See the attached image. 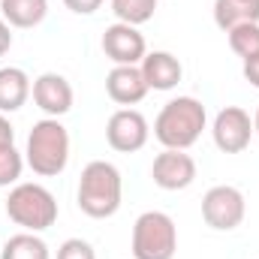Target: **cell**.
Here are the masks:
<instances>
[{"instance_id": "484cf974", "label": "cell", "mask_w": 259, "mask_h": 259, "mask_svg": "<svg viewBox=\"0 0 259 259\" xmlns=\"http://www.w3.org/2000/svg\"><path fill=\"white\" fill-rule=\"evenodd\" d=\"M253 133L259 136V109H256V115H253Z\"/></svg>"}, {"instance_id": "cb8c5ba5", "label": "cell", "mask_w": 259, "mask_h": 259, "mask_svg": "<svg viewBox=\"0 0 259 259\" xmlns=\"http://www.w3.org/2000/svg\"><path fill=\"white\" fill-rule=\"evenodd\" d=\"M9 49H12V27H9V24L3 21V15H0V58H3Z\"/></svg>"}, {"instance_id": "7a4b0ae2", "label": "cell", "mask_w": 259, "mask_h": 259, "mask_svg": "<svg viewBox=\"0 0 259 259\" xmlns=\"http://www.w3.org/2000/svg\"><path fill=\"white\" fill-rule=\"evenodd\" d=\"M205 121H208V112L196 97H175L160 109V115L154 121V139L163 148L187 151L199 142Z\"/></svg>"}, {"instance_id": "603a6c76", "label": "cell", "mask_w": 259, "mask_h": 259, "mask_svg": "<svg viewBox=\"0 0 259 259\" xmlns=\"http://www.w3.org/2000/svg\"><path fill=\"white\" fill-rule=\"evenodd\" d=\"M12 142H15V127H12L9 118L0 112V148H3V145H12Z\"/></svg>"}, {"instance_id": "e0dca14e", "label": "cell", "mask_w": 259, "mask_h": 259, "mask_svg": "<svg viewBox=\"0 0 259 259\" xmlns=\"http://www.w3.org/2000/svg\"><path fill=\"white\" fill-rule=\"evenodd\" d=\"M0 259H52V250L36 232H18L0 247Z\"/></svg>"}, {"instance_id": "5b68a950", "label": "cell", "mask_w": 259, "mask_h": 259, "mask_svg": "<svg viewBox=\"0 0 259 259\" xmlns=\"http://www.w3.org/2000/svg\"><path fill=\"white\" fill-rule=\"evenodd\" d=\"M178 253V226L166 211H145L133 223V256L172 259Z\"/></svg>"}, {"instance_id": "ba28073f", "label": "cell", "mask_w": 259, "mask_h": 259, "mask_svg": "<svg viewBox=\"0 0 259 259\" xmlns=\"http://www.w3.org/2000/svg\"><path fill=\"white\" fill-rule=\"evenodd\" d=\"M211 136L223 154H241L253 139V121L241 106H226L217 112L211 124Z\"/></svg>"}, {"instance_id": "52a82bcc", "label": "cell", "mask_w": 259, "mask_h": 259, "mask_svg": "<svg viewBox=\"0 0 259 259\" xmlns=\"http://www.w3.org/2000/svg\"><path fill=\"white\" fill-rule=\"evenodd\" d=\"M148 136H151V127H148V118L136 109H118L109 124H106V142L112 151L118 154H136L148 145Z\"/></svg>"}, {"instance_id": "8992f818", "label": "cell", "mask_w": 259, "mask_h": 259, "mask_svg": "<svg viewBox=\"0 0 259 259\" xmlns=\"http://www.w3.org/2000/svg\"><path fill=\"white\" fill-rule=\"evenodd\" d=\"M247 202L244 193L232 184H217L202 196V220L217 232H232L244 223Z\"/></svg>"}, {"instance_id": "8fae6325", "label": "cell", "mask_w": 259, "mask_h": 259, "mask_svg": "<svg viewBox=\"0 0 259 259\" xmlns=\"http://www.w3.org/2000/svg\"><path fill=\"white\" fill-rule=\"evenodd\" d=\"M30 97L36 109L46 112V118H61L72 109V84L61 72H42L39 78H33Z\"/></svg>"}, {"instance_id": "9c48e42d", "label": "cell", "mask_w": 259, "mask_h": 259, "mask_svg": "<svg viewBox=\"0 0 259 259\" xmlns=\"http://www.w3.org/2000/svg\"><path fill=\"white\" fill-rule=\"evenodd\" d=\"M151 178L160 190H187L196 181V160L187 151H175V148H163L157 157H154V166H151Z\"/></svg>"}, {"instance_id": "6da1fadb", "label": "cell", "mask_w": 259, "mask_h": 259, "mask_svg": "<svg viewBox=\"0 0 259 259\" xmlns=\"http://www.w3.org/2000/svg\"><path fill=\"white\" fill-rule=\"evenodd\" d=\"M121 199H124V178H121L115 163L91 160L81 169L78 193H75V202H78L81 214H88L94 220L115 217L118 208H121Z\"/></svg>"}, {"instance_id": "44dd1931", "label": "cell", "mask_w": 259, "mask_h": 259, "mask_svg": "<svg viewBox=\"0 0 259 259\" xmlns=\"http://www.w3.org/2000/svg\"><path fill=\"white\" fill-rule=\"evenodd\" d=\"M58 259H97V253L84 238H66L58 247Z\"/></svg>"}, {"instance_id": "ac0fdd59", "label": "cell", "mask_w": 259, "mask_h": 259, "mask_svg": "<svg viewBox=\"0 0 259 259\" xmlns=\"http://www.w3.org/2000/svg\"><path fill=\"white\" fill-rule=\"evenodd\" d=\"M229 36V49L241 58V61H250L259 55V24L250 21V24H238L232 30H226Z\"/></svg>"}, {"instance_id": "3957f363", "label": "cell", "mask_w": 259, "mask_h": 259, "mask_svg": "<svg viewBox=\"0 0 259 259\" xmlns=\"http://www.w3.org/2000/svg\"><path fill=\"white\" fill-rule=\"evenodd\" d=\"M24 163L33 169V175H42V178H55L66 169L69 133L58 118H42L33 124L24 148Z\"/></svg>"}, {"instance_id": "ffe728a7", "label": "cell", "mask_w": 259, "mask_h": 259, "mask_svg": "<svg viewBox=\"0 0 259 259\" xmlns=\"http://www.w3.org/2000/svg\"><path fill=\"white\" fill-rule=\"evenodd\" d=\"M24 166H27V163H24V157L15 151V145H3V148H0V187L18 184Z\"/></svg>"}, {"instance_id": "9a60e30c", "label": "cell", "mask_w": 259, "mask_h": 259, "mask_svg": "<svg viewBox=\"0 0 259 259\" xmlns=\"http://www.w3.org/2000/svg\"><path fill=\"white\" fill-rule=\"evenodd\" d=\"M0 15L9 27L30 30L49 15V0H0Z\"/></svg>"}, {"instance_id": "7c38bea8", "label": "cell", "mask_w": 259, "mask_h": 259, "mask_svg": "<svg viewBox=\"0 0 259 259\" xmlns=\"http://www.w3.org/2000/svg\"><path fill=\"white\" fill-rule=\"evenodd\" d=\"M106 94L112 103L130 109L148 97V81L139 66H112L106 75Z\"/></svg>"}, {"instance_id": "2e32d148", "label": "cell", "mask_w": 259, "mask_h": 259, "mask_svg": "<svg viewBox=\"0 0 259 259\" xmlns=\"http://www.w3.org/2000/svg\"><path fill=\"white\" fill-rule=\"evenodd\" d=\"M259 24V0H214V24L232 30L238 24Z\"/></svg>"}, {"instance_id": "d4e9b609", "label": "cell", "mask_w": 259, "mask_h": 259, "mask_svg": "<svg viewBox=\"0 0 259 259\" xmlns=\"http://www.w3.org/2000/svg\"><path fill=\"white\" fill-rule=\"evenodd\" d=\"M244 78H247L253 88H259V55L250 58V61H244Z\"/></svg>"}, {"instance_id": "5bb4252c", "label": "cell", "mask_w": 259, "mask_h": 259, "mask_svg": "<svg viewBox=\"0 0 259 259\" xmlns=\"http://www.w3.org/2000/svg\"><path fill=\"white\" fill-rule=\"evenodd\" d=\"M30 75L21 66H0V112H18L30 100Z\"/></svg>"}, {"instance_id": "d6986e66", "label": "cell", "mask_w": 259, "mask_h": 259, "mask_svg": "<svg viewBox=\"0 0 259 259\" xmlns=\"http://www.w3.org/2000/svg\"><path fill=\"white\" fill-rule=\"evenodd\" d=\"M112 12L118 15V21L139 27V24H145V21L154 18L157 0H112Z\"/></svg>"}, {"instance_id": "277c9868", "label": "cell", "mask_w": 259, "mask_h": 259, "mask_svg": "<svg viewBox=\"0 0 259 259\" xmlns=\"http://www.w3.org/2000/svg\"><path fill=\"white\" fill-rule=\"evenodd\" d=\"M6 217L24 232H46L58 223V199L42 184H15L6 199Z\"/></svg>"}, {"instance_id": "30bf717a", "label": "cell", "mask_w": 259, "mask_h": 259, "mask_svg": "<svg viewBox=\"0 0 259 259\" xmlns=\"http://www.w3.org/2000/svg\"><path fill=\"white\" fill-rule=\"evenodd\" d=\"M103 55L115 66H139L142 58L148 55V42L139 33V27L124 24V21H115L103 33Z\"/></svg>"}, {"instance_id": "4fadbf2b", "label": "cell", "mask_w": 259, "mask_h": 259, "mask_svg": "<svg viewBox=\"0 0 259 259\" xmlns=\"http://www.w3.org/2000/svg\"><path fill=\"white\" fill-rule=\"evenodd\" d=\"M139 69L148 81V91H172V88H178V81L184 75V66L172 52H148Z\"/></svg>"}, {"instance_id": "7402d4cb", "label": "cell", "mask_w": 259, "mask_h": 259, "mask_svg": "<svg viewBox=\"0 0 259 259\" xmlns=\"http://www.w3.org/2000/svg\"><path fill=\"white\" fill-rule=\"evenodd\" d=\"M103 3L106 0H64V6L69 12H75V15H94Z\"/></svg>"}]
</instances>
